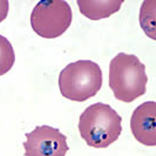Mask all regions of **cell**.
I'll list each match as a JSON object with an SVG mask.
<instances>
[{"mask_svg": "<svg viewBox=\"0 0 156 156\" xmlns=\"http://www.w3.org/2000/svg\"><path fill=\"white\" fill-rule=\"evenodd\" d=\"M122 119L106 103L87 107L79 119V133L89 147L107 148L119 139L122 132Z\"/></svg>", "mask_w": 156, "mask_h": 156, "instance_id": "6da1fadb", "label": "cell"}, {"mask_svg": "<svg viewBox=\"0 0 156 156\" xmlns=\"http://www.w3.org/2000/svg\"><path fill=\"white\" fill-rule=\"evenodd\" d=\"M148 76L146 66L134 54L119 53L109 65V87L115 99L133 102L144 95Z\"/></svg>", "mask_w": 156, "mask_h": 156, "instance_id": "7a4b0ae2", "label": "cell"}, {"mask_svg": "<svg viewBox=\"0 0 156 156\" xmlns=\"http://www.w3.org/2000/svg\"><path fill=\"white\" fill-rule=\"evenodd\" d=\"M102 87V70L90 60H79L67 65L59 75V88L63 98L83 102L93 98Z\"/></svg>", "mask_w": 156, "mask_h": 156, "instance_id": "3957f363", "label": "cell"}, {"mask_svg": "<svg viewBox=\"0 0 156 156\" xmlns=\"http://www.w3.org/2000/svg\"><path fill=\"white\" fill-rule=\"evenodd\" d=\"M73 13L69 4L63 0L39 1L31 13L33 31L44 39H55L69 28Z\"/></svg>", "mask_w": 156, "mask_h": 156, "instance_id": "277c9868", "label": "cell"}, {"mask_svg": "<svg viewBox=\"0 0 156 156\" xmlns=\"http://www.w3.org/2000/svg\"><path fill=\"white\" fill-rule=\"evenodd\" d=\"M25 156H66L67 137L51 126H38L26 134Z\"/></svg>", "mask_w": 156, "mask_h": 156, "instance_id": "5b68a950", "label": "cell"}, {"mask_svg": "<svg viewBox=\"0 0 156 156\" xmlns=\"http://www.w3.org/2000/svg\"><path fill=\"white\" fill-rule=\"evenodd\" d=\"M130 129L141 144L156 146V103L147 101L135 108L130 119Z\"/></svg>", "mask_w": 156, "mask_h": 156, "instance_id": "8992f818", "label": "cell"}, {"mask_svg": "<svg viewBox=\"0 0 156 156\" xmlns=\"http://www.w3.org/2000/svg\"><path fill=\"white\" fill-rule=\"evenodd\" d=\"M123 4L122 0H78L76 5L81 14L90 20H100L119 12Z\"/></svg>", "mask_w": 156, "mask_h": 156, "instance_id": "52a82bcc", "label": "cell"}, {"mask_svg": "<svg viewBox=\"0 0 156 156\" xmlns=\"http://www.w3.org/2000/svg\"><path fill=\"white\" fill-rule=\"evenodd\" d=\"M140 23L143 32L150 39H156V1L146 0L140 9Z\"/></svg>", "mask_w": 156, "mask_h": 156, "instance_id": "ba28073f", "label": "cell"}, {"mask_svg": "<svg viewBox=\"0 0 156 156\" xmlns=\"http://www.w3.org/2000/svg\"><path fill=\"white\" fill-rule=\"evenodd\" d=\"M16 61L14 49L5 37L0 35V76L12 69Z\"/></svg>", "mask_w": 156, "mask_h": 156, "instance_id": "9c48e42d", "label": "cell"}, {"mask_svg": "<svg viewBox=\"0 0 156 156\" xmlns=\"http://www.w3.org/2000/svg\"><path fill=\"white\" fill-rule=\"evenodd\" d=\"M9 9V4L7 0H0V23H2L8 14Z\"/></svg>", "mask_w": 156, "mask_h": 156, "instance_id": "30bf717a", "label": "cell"}]
</instances>
